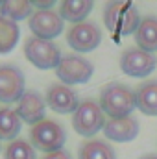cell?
Instances as JSON below:
<instances>
[{"label": "cell", "mask_w": 157, "mask_h": 159, "mask_svg": "<svg viewBox=\"0 0 157 159\" xmlns=\"http://www.w3.org/2000/svg\"><path fill=\"white\" fill-rule=\"evenodd\" d=\"M141 13L133 2H107L104 7V22L117 37H128L137 32Z\"/></svg>", "instance_id": "cell-1"}, {"label": "cell", "mask_w": 157, "mask_h": 159, "mask_svg": "<svg viewBox=\"0 0 157 159\" xmlns=\"http://www.w3.org/2000/svg\"><path fill=\"white\" fill-rule=\"evenodd\" d=\"M98 104H100L104 115H109V119L129 117L133 113V109H137L135 91L124 83H117V81L102 87Z\"/></svg>", "instance_id": "cell-2"}, {"label": "cell", "mask_w": 157, "mask_h": 159, "mask_svg": "<svg viewBox=\"0 0 157 159\" xmlns=\"http://www.w3.org/2000/svg\"><path fill=\"white\" fill-rule=\"evenodd\" d=\"M65 141H67V131L57 120L44 119L39 124L32 126L30 129V144L44 154L63 150Z\"/></svg>", "instance_id": "cell-3"}, {"label": "cell", "mask_w": 157, "mask_h": 159, "mask_svg": "<svg viewBox=\"0 0 157 159\" xmlns=\"http://www.w3.org/2000/svg\"><path fill=\"white\" fill-rule=\"evenodd\" d=\"M105 115L98 102L94 100H83L79 102L78 109L72 113V128L81 137H94L100 129H104Z\"/></svg>", "instance_id": "cell-4"}, {"label": "cell", "mask_w": 157, "mask_h": 159, "mask_svg": "<svg viewBox=\"0 0 157 159\" xmlns=\"http://www.w3.org/2000/svg\"><path fill=\"white\" fill-rule=\"evenodd\" d=\"M24 56L26 59L41 70L56 69L61 61V50L56 43L39 37H30L24 43Z\"/></svg>", "instance_id": "cell-5"}, {"label": "cell", "mask_w": 157, "mask_h": 159, "mask_svg": "<svg viewBox=\"0 0 157 159\" xmlns=\"http://www.w3.org/2000/svg\"><path fill=\"white\" fill-rule=\"evenodd\" d=\"M92 72H94V65L83 56H76V54L63 56L59 65L56 67L57 78L63 81V85H69V87L89 81Z\"/></svg>", "instance_id": "cell-6"}, {"label": "cell", "mask_w": 157, "mask_h": 159, "mask_svg": "<svg viewBox=\"0 0 157 159\" xmlns=\"http://www.w3.org/2000/svg\"><path fill=\"white\" fill-rule=\"evenodd\" d=\"M157 67V59L154 54L144 52L141 48H128L120 56V69L124 74L131 78H146Z\"/></svg>", "instance_id": "cell-7"}, {"label": "cell", "mask_w": 157, "mask_h": 159, "mask_svg": "<svg viewBox=\"0 0 157 159\" xmlns=\"http://www.w3.org/2000/svg\"><path fill=\"white\" fill-rule=\"evenodd\" d=\"M26 80L22 70L17 65L4 63L0 65V102L2 104H15L26 93L24 89Z\"/></svg>", "instance_id": "cell-8"}, {"label": "cell", "mask_w": 157, "mask_h": 159, "mask_svg": "<svg viewBox=\"0 0 157 159\" xmlns=\"http://www.w3.org/2000/svg\"><path fill=\"white\" fill-rule=\"evenodd\" d=\"M28 26L34 32V37L52 41L63 32L65 20L54 9H37L28 19Z\"/></svg>", "instance_id": "cell-9"}, {"label": "cell", "mask_w": 157, "mask_h": 159, "mask_svg": "<svg viewBox=\"0 0 157 159\" xmlns=\"http://www.w3.org/2000/svg\"><path fill=\"white\" fill-rule=\"evenodd\" d=\"M100 43H102V32L91 20L74 24L67 32V44L76 52H92Z\"/></svg>", "instance_id": "cell-10"}, {"label": "cell", "mask_w": 157, "mask_h": 159, "mask_svg": "<svg viewBox=\"0 0 157 159\" xmlns=\"http://www.w3.org/2000/svg\"><path fill=\"white\" fill-rule=\"evenodd\" d=\"M44 102L52 111H56L59 115H69V113H74L78 109L81 100L72 87L63 85V83H54L48 87Z\"/></svg>", "instance_id": "cell-11"}, {"label": "cell", "mask_w": 157, "mask_h": 159, "mask_svg": "<svg viewBox=\"0 0 157 159\" xmlns=\"http://www.w3.org/2000/svg\"><path fill=\"white\" fill-rule=\"evenodd\" d=\"M44 111H46V102L37 91H26L17 102L15 109L19 119L30 126H35L41 120H44Z\"/></svg>", "instance_id": "cell-12"}, {"label": "cell", "mask_w": 157, "mask_h": 159, "mask_svg": "<svg viewBox=\"0 0 157 159\" xmlns=\"http://www.w3.org/2000/svg\"><path fill=\"white\" fill-rule=\"evenodd\" d=\"M139 120L135 117H120V119H109L104 124V135L113 143H128L133 141L139 135Z\"/></svg>", "instance_id": "cell-13"}, {"label": "cell", "mask_w": 157, "mask_h": 159, "mask_svg": "<svg viewBox=\"0 0 157 159\" xmlns=\"http://www.w3.org/2000/svg\"><path fill=\"white\" fill-rule=\"evenodd\" d=\"M137 109L146 117H157V80L142 81L135 89Z\"/></svg>", "instance_id": "cell-14"}, {"label": "cell", "mask_w": 157, "mask_h": 159, "mask_svg": "<svg viewBox=\"0 0 157 159\" xmlns=\"http://www.w3.org/2000/svg\"><path fill=\"white\" fill-rule=\"evenodd\" d=\"M133 35H135L137 48L154 54L157 50V17H154V15L142 17L141 24Z\"/></svg>", "instance_id": "cell-15"}, {"label": "cell", "mask_w": 157, "mask_h": 159, "mask_svg": "<svg viewBox=\"0 0 157 159\" xmlns=\"http://www.w3.org/2000/svg\"><path fill=\"white\" fill-rule=\"evenodd\" d=\"M92 0H65L59 6V17L69 22H85L87 15L92 11Z\"/></svg>", "instance_id": "cell-16"}, {"label": "cell", "mask_w": 157, "mask_h": 159, "mask_svg": "<svg viewBox=\"0 0 157 159\" xmlns=\"http://www.w3.org/2000/svg\"><path fill=\"white\" fill-rule=\"evenodd\" d=\"M78 159H117V152L107 141L89 139L79 146Z\"/></svg>", "instance_id": "cell-17"}, {"label": "cell", "mask_w": 157, "mask_h": 159, "mask_svg": "<svg viewBox=\"0 0 157 159\" xmlns=\"http://www.w3.org/2000/svg\"><path fill=\"white\" fill-rule=\"evenodd\" d=\"M20 128H22V120L19 119V115L9 109V107H4L0 109V141H15L19 139L17 135L20 133Z\"/></svg>", "instance_id": "cell-18"}, {"label": "cell", "mask_w": 157, "mask_h": 159, "mask_svg": "<svg viewBox=\"0 0 157 159\" xmlns=\"http://www.w3.org/2000/svg\"><path fill=\"white\" fill-rule=\"evenodd\" d=\"M32 13H34L32 2H26V0H2L0 2V15L13 22L30 19Z\"/></svg>", "instance_id": "cell-19"}, {"label": "cell", "mask_w": 157, "mask_h": 159, "mask_svg": "<svg viewBox=\"0 0 157 159\" xmlns=\"http://www.w3.org/2000/svg\"><path fill=\"white\" fill-rule=\"evenodd\" d=\"M20 37L19 24L0 15V54H9Z\"/></svg>", "instance_id": "cell-20"}, {"label": "cell", "mask_w": 157, "mask_h": 159, "mask_svg": "<svg viewBox=\"0 0 157 159\" xmlns=\"http://www.w3.org/2000/svg\"><path fill=\"white\" fill-rule=\"evenodd\" d=\"M4 159H37V154L30 141L15 139L4 148Z\"/></svg>", "instance_id": "cell-21"}, {"label": "cell", "mask_w": 157, "mask_h": 159, "mask_svg": "<svg viewBox=\"0 0 157 159\" xmlns=\"http://www.w3.org/2000/svg\"><path fill=\"white\" fill-rule=\"evenodd\" d=\"M43 159H72V156L67 150H57V152H52V154H44Z\"/></svg>", "instance_id": "cell-22"}, {"label": "cell", "mask_w": 157, "mask_h": 159, "mask_svg": "<svg viewBox=\"0 0 157 159\" xmlns=\"http://www.w3.org/2000/svg\"><path fill=\"white\" fill-rule=\"evenodd\" d=\"M32 6H34V7H37V9H52L54 0H34V2H32Z\"/></svg>", "instance_id": "cell-23"}, {"label": "cell", "mask_w": 157, "mask_h": 159, "mask_svg": "<svg viewBox=\"0 0 157 159\" xmlns=\"http://www.w3.org/2000/svg\"><path fill=\"white\" fill-rule=\"evenodd\" d=\"M141 159H157V154H148V156H144V157Z\"/></svg>", "instance_id": "cell-24"}, {"label": "cell", "mask_w": 157, "mask_h": 159, "mask_svg": "<svg viewBox=\"0 0 157 159\" xmlns=\"http://www.w3.org/2000/svg\"><path fill=\"white\" fill-rule=\"evenodd\" d=\"M0 152H2V148H0Z\"/></svg>", "instance_id": "cell-25"}]
</instances>
